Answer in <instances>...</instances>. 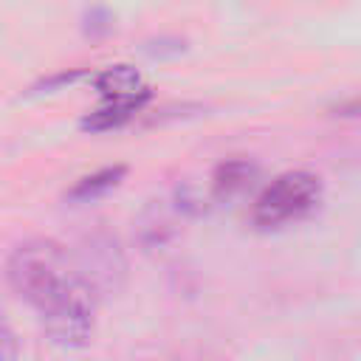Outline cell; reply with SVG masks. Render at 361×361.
Returning a JSON list of instances; mask_svg holds the SVG:
<instances>
[{
	"label": "cell",
	"instance_id": "obj_2",
	"mask_svg": "<svg viewBox=\"0 0 361 361\" xmlns=\"http://www.w3.org/2000/svg\"><path fill=\"white\" fill-rule=\"evenodd\" d=\"M322 197V180L307 169H293L274 178L254 200L251 217L259 228H276L305 217Z\"/></svg>",
	"mask_w": 361,
	"mask_h": 361
},
{
	"label": "cell",
	"instance_id": "obj_5",
	"mask_svg": "<svg viewBox=\"0 0 361 361\" xmlns=\"http://www.w3.org/2000/svg\"><path fill=\"white\" fill-rule=\"evenodd\" d=\"M121 178H124V166H107V169H99V172H93V175H85V178L71 189V200H79V203L96 200V197H102L104 192H110L113 186H118Z\"/></svg>",
	"mask_w": 361,
	"mask_h": 361
},
{
	"label": "cell",
	"instance_id": "obj_6",
	"mask_svg": "<svg viewBox=\"0 0 361 361\" xmlns=\"http://www.w3.org/2000/svg\"><path fill=\"white\" fill-rule=\"evenodd\" d=\"M251 175H254V166L248 161H226L217 166V172L212 178V189L217 197H234L248 183Z\"/></svg>",
	"mask_w": 361,
	"mask_h": 361
},
{
	"label": "cell",
	"instance_id": "obj_7",
	"mask_svg": "<svg viewBox=\"0 0 361 361\" xmlns=\"http://www.w3.org/2000/svg\"><path fill=\"white\" fill-rule=\"evenodd\" d=\"M3 350H6V361H14V336L8 327H3Z\"/></svg>",
	"mask_w": 361,
	"mask_h": 361
},
{
	"label": "cell",
	"instance_id": "obj_1",
	"mask_svg": "<svg viewBox=\"0 0 361 361\" xmlns=\"http://www.w3.org/2000/svg\"><path fill=\"white\" fill-rule=\"evenodd\" d=\"M6 276L14 293L37 313L39 324L59 347H82L93 336V293L90 282L71 262L68 251L34 237L20 243L6 262Z\"/></svg>",
	"mask_w": 361,
	"mask_h": 361
},
{
	"label": "cell",
	"instance_id": "obj_4",
	"mask_svg": "<svg viewBox=\"0 0 361 361\" xmlns=\"http://www.w3.org/2000/svg\"><path fill=\"white\" fill-rule=\"evenodd\" d=\"M147 99L149 96H141V99H104V104L96 107L82 121V127H87V130H113V127L124 124L135 110H141V104Z\"/></svg>",
	"mask_w": 361,
	"mask_h": 361
},
{
	"label": "cell",
	"instance_id": "obj_3",
	"mask_svg": "<svg viewBox=\"0 0 361 361\" xmlns=\"http://www.w3.org/2000/svg\"><path fill=\"white\" fill-rule=\"evenodd\" d=\"M96 87L104 99H141L149 96V90L141 85V76L127 68V65H116L107 68L104 73L96 76Z\"/></svg>",
	"mask_w": 361,
	"mask_h": 361
}]
</instances>
